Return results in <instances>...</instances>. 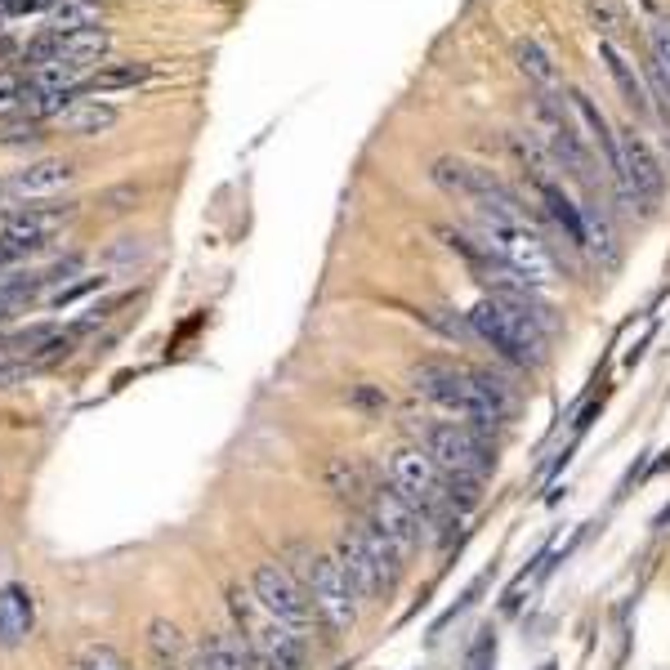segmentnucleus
Wrapping results in <instances>:
<instances>
[{
    "instance_id": "obj_1",
    "label": "nucleus",
    "mask_w": 670,
    "mask_h": 670,
    "mask_svg": "<svg viewBox=\"0 0 670 670\" xmlns=\"http://www.w3.org/2000/svg\"><path fill=\"white\" fill-rule=\"evenodd\" d=\"M389 487L425 519L434 541H447L452 528L461 523V510L447 501L443 469L434 465V456H429L425 447H398V452L389 456Z\"/></svg>"
},
{
    "instance_id": "obj_2",
    "label": "nucleus",
    "mask_w": 670,
    "mask_h": 670,
    "mask_svg": "<svg viewBox=\"0 0 670 670\" xmlns=\"http://www.w3.org/2000/svg\"><path fill=\"white\" fill-rule=\"evenodd\" d=\"M469 327H474L478 340H487L501 358L519 362V367H541L545 362V344H550V335H545L528 313H519L514 304H505L501 295H487V300H478L474 309H469Z\"/></svg>"
},
{
    "instance_id": "obj_3",
    "label": "nucleus",
    "mask_w": 670,
    "mask_h": 670,
    "mask_svg": "<svg viewBox=\"0 0 670 670\" xmlns=\"http://www.w3.org/2000/svg\"><path fill=\"white\" fill-rule=\"evenodd\" d=\"M478 237L510 273H519L528 286H550L559 277L550 246L541 242L532 224H501V219H478Z\"/></svg>"
},
{
    "instance_id": "obj_4",
    "label": "nucleus",
    "mask_w": 670,
    "mask_h": 670,
    "mask_svg": "<svg viewBox=\"0 0 670 670\" xmlns=\"http://www.w3.org/2000/svg\"><path fill=\"white\" fill-rule=\"evenodd\" d=\"M228 608H233V617L246 626V639H251L260 670H304V635H295L282 621L268 617L251 590H246V595L233 590V595H228Z\"/></svg>"
},
{
    "instance_id": "obj_5",
    "label": "nucleus",
    "mask_w": 670,
    "mask_h": 670,
    "mask_svg": "<svg viewBox=\"0 0 670 670\" xmlns=\"http://www.w3.org/2000/svg\"><path fill=\"white\" fill-rule=\"evenodd\" d=\"M411 385L416 394H425L429 402H438L443 411H456L465 425L474 429H487V407L478 398V385H474V371L456 367V362H443V358H420L411 367Z\"/></svg>"
},
{
    "instance_id": "obj_6",
    "label": "nucleus",
    "mask_w": 670,
    "mask_h": 670,
    "mask_svg": "<svg viewBox=\"0 0 670 670\" xmlns=\"http://www.w3.org/2000/svg\"><path fill=\"white\" fill-rule=\"evenodd\" d=\"M420 443L434 456V465L447 469V474L487 478L496 469V452H492V443H487V434L465 425V420H434V425L420 429Z\"/></svg>"
},
{
    "instance_id": "obj_7",
    "label": "nucleus",
    "mask_w": 670,
    "mask_h": 670,
    "mask_svg": "<svg viewBox=\"0 0 670 670\" xmlns=\"http://www.w3.org/2000/svg\"><path fill=\"white\" fill-rule=\"evenodd\" d=\"M612 184H617L621 201H626L630 210H653L657 201L666 193V175L662 166H657V157L648 152V143L639 139L635 130H621L617 134V161H612Z\"/></svg>"
},
{
    "instance_id": "obj_8",
    "label": "nucleus",
    "mask_w": 670,
    "mask_h": 670,
    "mask_svg": "<svg viewBox=\"0 0 670 670\" xmlns=\"http://www.w3.org/2000/svg\"><path fill=\"white\" fill-rule=\"evenodd\" d=\"M251 595L260 599V608L273 621H282L286 630H295V635H309V630H313L318 608H313L304 581H295V572L286 568V563H277V559L260 563V568H255V577H251Z\"/></svg>"
},
{
    "instance_id": "obj_9",
    "label": "nucleus",
    "mask_w": 670,
    "mask_h": 670,
    "mask_svg": "<svg viewBox=\"0 0 670 670\" xmlns=\"http://www.w3.org/2000/svg\"><path fill=\"white\" fill-rule=\"evenodd\" d=\"M532 134H536V143L550 148L554 166H563L577 184H586V188L595 184V175H590V157H586V148H581V134H577V126H572L568 117H563V103L554 99V94H536Z\"/></svg>"
},
{
    "instance_id": "obj_10",
    "label": "nucleus",
    "mask_w": 670,
    "mask_h": 670,
    "mask_svg": "<svg viewBox=\"0 0 670 670\" xmlns=\"http://www.w3.org/2000/svg\"><path fill=\"white\" fill-rule=\"evenodd\" d=\"M304 590H309L313 608H318V617L327 621L331 630H340V635H344V630L358 626V595H353L344 568L335 563V554H313L309 577H304Z\"/></svg>"
},
{
    "instance_id": "obj_11",
    "label": "nucleus",
    "mask_w": 670,
    "mask_h": 670,
    "mask_svg": "<svg viewBox=\"0 0 670 670\" xmlns=\"http://www.w3.org/2000/svg\"><path fill=\"white\" fill-rule=\"evenodd\" d=\"M367 519L376 523L380 532L394 541V550L407 559L411 550H420V545L429 541V528L425 519H420L416 510H411L407 501L394 492V487H380V492H371V505H367Z\"/></svg>"
},
{
    "instance_id": "obj_12",
    "label": "nucleus",
    "mask_w": 670,
    "mask_h": 670,
    "mask_svg": "<svg viewBox=\"0 0 670 670\" xmlns=\"http://www.w3.org/2000/svg\"><path fill=\"white\" fill-rule=\"evenodd\" d=\"M335 563L344 568V577H349V586H353V595H358V603H367V599H376L380 590H389V581H385V572H380V563L371 559V550L362 545V536L353 532V528H344L340 541H335Z\"/></svg>"
},
{
    "instance_id": "obj_13",
    "label": "nucleus",
    "mask_w": 670,
    "mask_h": 670,
    "mask_svg": "<svg viewBox=\"0 0 670 670\" xmlns=\"http://www.w3.org/2000/svg\"><path fill=\"white\" fill-rule=\"evenodd\" d=\"M184 670H260V662H255L251 639L233 635V630H219V635H210L206 644L188 657Z\"/></svg>"
},
{
    "instance_id": "obj_14",
    "label": "nucleus",
    "mask_w": 670,
    "mask_h": 670,
    "mask_svg": "<svg viewBox=\"0 0 670 670\" xmlns=\"http://www.w3.org/2000/svg\"><path fill=\"white\" fill-rule=\"evenodd\" d=\"M72 161H63V157H41V161H32V166H23L14 179H9V188H14L23 201H32V197H50V193H63L67 184H72Z\"/></svg>"
},
{
    "instance_id": "obj_15",
    "label": "nucleus",
    "mask_w": 670,
    "mask_h": 670,
    "mask_svg": "<svg viewBox=\"0 0 670 670\" xmlns=\"http://www.w3.org/2000/svg\"><path fill=\"white\" fill-rule=\"evenodd\" d=\"M568 108H572V126H577V134L599 152L603 161H608V170H612V161H617V134L608 130V121H603V112L595 108V99H590L586 90H572Z\"/></svg>"
},
{
    "instance_id": "obj_16",
    "label": "nucleus",
    "mask_w": 670,
    "mask_h": 670,
    "mask_svg": "<svg viewBox=\"0 0 670 670\" xmlns=\"http://www.w3.org/2000/svg\"><path fill=\"white\" fill-rule=\"evenodd\" d=\"M59 126H63V134H76V139H94V134H108L117 126V108H112V103H99V99H76L59 117Z\"/></svg>"
},
{
    "instance_id": "obj_17",
    "label": "nucleus",
    "mask_w": 670,
    "mask_h": 670,
    "mask_svg": "<svg viewBox=\"0 0 670 670\" xmlns=\"http://www.w3.org/2000/svg\"><path fill=\"white\" fill-rule=\"evenodd\" d=\"M599 59L608 63V72H612V81H617V90H621V99L630 103V108L644 117L653 103H648V90H644V81H639V72L630 67V59H626V50L621 45H612V41H599Z\"/></svg>"
},
{
    "instance_id": "obj_18",
    "label": "nucleus",
    "mask_w": 670,
    "mask_h": 670,
    "mask_svg": "<svg viewBox=\"0 0 670 670\" xmlns=\"http://www.w3.org/2000/svg\"><path fill=\"white\" fill-rule=\"evenodd\" d=\"M32 630V599L23 586H5L0 590V644L18 648Z\"/></svg>"
},
{
    "instance_id": "obj_19",
    "label": "nucleus",
    "mask_w": 670,
    "mask_h": 670,
    "mask_svg": "<svg viewBox=\"0 0 670 670\" xmlns=\"http://www.w3.org/2000/svg\"><path fill=\"white\" fill-rule=\"evenodd\" d=\"M322 478H327V487L340 501H349V505H362L367 501L371 505V487H367V469H362L353 456H331L327 469H322Z\"/></svg>"
},
{
    "instance_id": "obj_20",
    "label": "nucleus",
    "mask_w": 670,
    "mask_h": 670,
    "mask_svg": "<svg viewBox=\"0 0 670 670\" xmlns=\"http://www.w3.org/2000/svg\"><path fill=\"white\" fill-rule=\"evenodd\" d=\"M99 18H103V0H59L45 14V32H54V36L85 32V27H99Z\"/></svg>"
},
{
    "instance_id": "obj_21",
    "label": "nucleus",
    "mask_w": 670,
    "mask_h": 670,
    "mask_svg": "<svg viewBox=\"0 0 670 670\" xmlns=\"http://www.w3.org/2000/svg\"><path fill=\"white\" fill-rule=\"evenodd\" d=\"M148 648H152V657H157L161 666H179L184 670L188 666V639H184V630L175 626V621H166V617H157V621H148Z\"/></svg>"
},
{
    "instance_id": "obj_22",
    "label": "nucleus",
    "mask_w": 670,
    "mask_h": 670,
    "mask_svg": "<svg viewBox=\"0 0 670 670\" xmlns=\"http://www.w3.org/2000/svg\"><path fill=\"white\" fill-rule=\"evenodd\" d=\"M72 103H76V90H36V85H27L23 99H18V117H23V121L63 117Z\"/></svg>"
},
{
    "instance_id": "obj_23",
    "label": "nucleus",
    "mask_w": 670,
    "mask_h": 670,
    "mask_svg": "<svg viewBox=\"0 0 670 670\" xmlns=\"http://www.w3.org/2000/svg\"><path fill=\"white\" fill-rule=\"evenodd\" d=\"M514 59H519V72L528 76V81H532L541 94L559 90V72H554L550 54H545L536 41H519V45H514Z\"/></svg>"
},
{
    "instance_id": "obj_24",
    "label": "nucleus",
    "mask_w": 670,
    "mask_h": 670,
    "mask_svg": "<svg viewBox=\"0 0 670 670\" xmlns=\"http://www.w3.org/2000/svg\"><path fill=\"white\" fill-rule=\"evenodd\" d=\"M148 76H152V63H108V67H99V72H90L85 90L112 94V90H130V85L148 81Z\"/></svg>"
},
{
    "instance_id": "obj_25",
    "label": "nucleus",
    "mask_w": 670,
    "mask_h": 670,
    "mask_svg": "<svg viewBox=\"0 0 670 670\" xmlns=\"http://www.w3.org/2000/svg\"><path fill=\"white\" fill-rule=\"evenodd\" d=\"M353 532L362 536V545H367V550H371V559L380 563V572H385V581H389V586H394V581L402 577V554L394 550V541H389V536L380 532V528H376V523H371V519L353 523Z\"/></svg>"
},
{
    "instance_id": "obj_26",
    "label": "nucleus",
    "mask_w": 670,
    "mask_h": 670,
    "mask_svg": "<svg viewBox=\"0 0 670 670\" xmlns=\"http://www.w3.org/2000/svg\"><path fill=\"white\" fill-rule=\"evenodd\" d=\"M581 224H586V251L612 260V255H617V237H612L608 219H603V210L595 206V201H581Z\"/></svg>"
},
{
    "instance_id": "obj_27",
    "label": "nucleus",
    "mask_w": 670,
    "mask_h": 670,
    "mask_svg": "<svg viewBox=\"0 0 670 670\" xmlns=\"http://www.w3.org/2000/svg\"><path fill=\"white\" fill-rule=\"evenodd\" d=\"M148 255H152L148 237H121L103 255V273H134V264H148Z\"/></svg>"
},
{
    "instance_id": "obj_28",
    "label": "nucleus",
    "mask_w": 670,
    "mask_h": 670,
    "mask_svg": "<svg viewBox=\"0 0 670 670\" xmlns=\"http://www.w3.org/2000/svg\"><path fill=\"white\" fill-rule=\"evenodd\" d=\"M586 14H590V27L603 36V41L617 45L626 36V9L621 0H586Z\"/></svg>"
},
{
    "instance_id": "obj_29",
    "label": "nucleus",
    "mask_w": 670,
    "mask_h": 670,
    "mask_svg": "<svg viewBox=\"0 0 670 670\" xmlns=\"http://www.w3.org/2000/svg\"><path fill=\"white\" fill-rule=\"evenodd\" d=\"M443 483H447V501L456 505V510H474L478 501H483V478H474V474H447L443 469Z\"/></svg>"
},
{
    "instance_id": "obj_30",
    "label": "nucleus",
    "mask_w": 670,
    "mask_h": 670,
    "mask_svg": "<svg viewBox=\"0 0 670 670\" xmlns=\"http://www.w3.org/2000/svg\"><path fill=\"white\" fill-rule=\"evenodd\" d=\"M648 45H653V67L670 85V18H653L648 23Z\"/></svg>"
},
{
    "instance_id": "obj_31",
    "label": "nucleus",
    "mask_w": 670,
    "mask_h": 670,
    "mask_svg": "<svg viewBox=\"0 0 670 670\" xmlns=\"http://www.w3.org/2000/svg\"><path fill=\"white\" fill-rule=\"evenodd\" d=\"M99 286H108V273H99V277H81V282H67L63 291H54V295H45V300L54 304V309H67L72 300H81V295H90V291H99Z\"/></svg>"
},
{
    "instance_id": "obj_32",
    "label": "nucleus",
    "mask_w": 670,
    "mask_h": 670,
    "mask_svg": "<svg viewBox=\"0 0 670 670\" xmlns=\"http://www.w3.org/2000/svg\"><path fill=\"white\" fill-rule=\"evenodd\" d=\"M76 670H126V662H121V653H117V648L94 644V648H85V653H81V662H76Z\"/></svg>"
},
{
    "instance_id": "obj_33",
    "label": "nucleus",
    "mask_w": 670,
    "mask_h": 670,
    "mask_svg": "<svg viewBox=\"0 0 670 670\" xmlns=\"http://www.w3.org/2000/svg\"><path fill=\"white\" fill-rule=\"evenodd\" d=\"M349 407L367 411V416H385V407H389V394H380L376 385H358V389H349Z\"/></svg>"
},
{
    "instance_id": "obj_34",
    "label": "nucleus",
    "mask_w": 670,
    "mask_h": 670,
    "mask_svg": "<svg viewBox=\"0 0 670 670\" xmlns=\"http://www.w3.org/2000/svg\"><path fill=\"white\" fill-rule=\"evenodd\" d=\"M492 662H496V639L483 630V635L474 639V648H469V657H465V670H492Z\"/></svg>"
},
{
    "instance_id": "obj_35",
    "label": "nucleus",
    "mask_w": 670,
    "mask_h": 670,
    "mask_svg": "<svg viewBox=\"0 0 670 670\" xmlns=\"http://www.w3.org/2000/svg\"><path fill=\"white\" fill-rule=\"evenodd\" d=\"M23 76L18 72H0V112H9V108H18V99H23Z\"/></svg>"
},
{
    "instance_id": "obj_36",
    "label": "nucleus",
    "mask_w": 670,
    "mask_h": 670,
    "mask_svg": "<svg viewBox=\"0 0 670 670\" xmlns=\"http://www.w3.org/2000/svg\"><path fill=\"white\" fill-rule=\"evenodd\" d=\"M32 143L36 139V121H14V126H5L0 130V143Z\"/></svg>"
},
{
    "instance_id": "obj_37",
    "label": "nucleus",
    "mask_w": 670,
    "mask_h": 670,
    "mask_svg": "<svg viewBox=\"0 0 670 670\" xmlns=\"http://www.w3.org/2000/svg\"><path fill=\"white\" fill-rule=\"evenodd\" d=\"M18 210H27V206H23V197H18L9 184H0V215L9 219V215H18Z\"/></svg>"
},
{
    "instance_id": "obj_38",
    "label": "nucleus",
    "mask_w": 670,
    "mask_h": 670,
    "mask_svg": "<svg viewBox=\"0 0 670 670\" xmlns=\"http://www.w3.org/2000/svg\"><path fill=\"white\" fill-rule=\"evenodd\" d=\"M23 309H27V300H18V295H0V327H5V322H14Z\"/></svg>"
},
{
    "instance_id": "obj_39",
    "label": "nucleus",
    "mask_w": 670,
    "mask_h": 670,
    "mask_svg": "<svg viewBox=\"0 0 670 670\" xmlns=\"http://www.w3.org/2000/svg\"><path fill=\"white\" fill-rule=\"evenodd\" d=\"M657 523H662V528H670V505H666V510H662V519H657Z\"/></svg>"
},
{
    "instance_id": "obj_40",
    "label": "nucleus",
    "mask_w": 670,
    "mask_h": 670,
    "mask_svg": "<svg viewBox=\"0 0 670 670\" xmlns=\"http://www.w3.org/2000/svg\"><path fill=\"white\" fill-rule=\"evenodd\" d=\"M5 362H9V353H5V340H0V367H5Z\"/></svg>"
},
{
    "instance_id": "obj_41",
    "label": "nucleus",
    "mask_w": 670,
    "mask_h": 670,
    "mask_svg": "<svg viewBox=\"0 0 670 670\" xmlns=\"http://www.w3.org/2000/svg\"><path fill=\"white\" fill-rule=\"evenodd\" d=\"M541 670H554V666H541Z\"/></svg>"
}]
</instances>
